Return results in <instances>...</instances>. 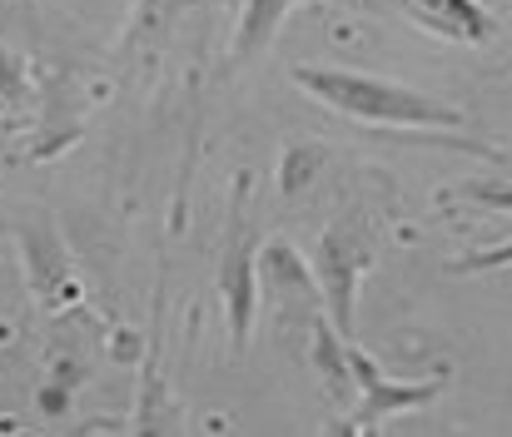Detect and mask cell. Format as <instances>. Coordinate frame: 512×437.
Here are the masks:
<instances>
[{
  "instance_id": "obj_1",
  "label": "cell",
  "mask_w": 512,
  "mask_h": 437,
  "mask_svg": "<svg viewBox=\"0 0 512 437\" xmlns=\"http://www.w3.org/2000/svg\"><path fill=\"white\" fill-rule=\"evenodd\" d=\"M294 85L324 105H334L339 115H353L363 125H438V130H458L463 125V110L413 90V85H398V80H378V75H358V70H334V65H294Z\"/></svg>"
},
{
  "instance_id": "obj_2",
  "label": "cell",
  "mask_w": 512,
  "mask_h": 437,
  "mask_svg": "<svg viewBox=\"0 0 512 437\" xmlns=\"http://www.w3.org/2000/svg\"><path fill=\"white\" fill-rule=\"evenodd\" d=\"M373 254H378V234L363 214L334 219L319 234L314 254H309V264L319 274V289H324V303H329V318H334V328L343 338H353V298H358V279L373 264Z\"/></svg>"
},
{
  "instance_id": "obj_3",
  "label": "cell",
  "mask_w": 512,
  "mask_h": 437,
  "mask_svg": "<svg viewBox=\"0 0 512 437\" xmlns=\"http://www.w3.org/2000/svg\"><path fill=\"white\" fill-rule=\"evenodd\" d=\"M348 373H353V383H358V413L339 423V433H373L388 413H408V408H423V403H433L438 393H443V373H433V378H418V383H393V378H383L378 373V363L348 338Z\"/></svg>"
},
{
  "instance_id": "obj_4",
  "label": "cell",
  "mask_w": 512,
  "mask_h": 437,
  "mask_svg": "<svg viewBox=\"0 0 512 437\" xmlns=\"http://www.w3.org/2000/svg\"><path fill=\"white\" fill-rule=\"evenodd\" d=\"M249 179H239V194H234V214H229V249H224V264H219V289H224V313H229V333H234V348L249 343V328H254V229H249Z\"/></svg>"
},
{
  "instance_id": "obj_5",
  "label": "cell",
  "mask_w": 512,
  "mask_h": 437,
  "mask_svg": "<svg viewBox=\"0 0 512 437\" xmlns=\"http://www.w3.org/2000/svg\"><path fill=\"white\" fill-rule=\"evenodd\" d=\"M408 15L418 25H428L433 35L443 40H458V45H483L493 35V15L483 0H403Z\"/></svg>"
},
{
  "instance_id": "obj_6",
  "label": "cell",
  "mask_w": 512,
  "mask_h": 437,
  "mask_svg": "<svg viewBox=\"0 0 512 437\" xmlns=\"http://www.w3.org/2000/svg\"><path fill=\"white\" fill-rule=\"evenodd\" d=\"M199 5V0H135V15L125 25V55H140V50H160L174 35V25L184 20V10Z\"/></svg>"
},
{
  "instance_id": "obj_7",
  "label": "cell",
  "mask_w": 512,
  "mask_h": 437,
  "mask_svg": "<svg viewBox=\"0 0 512 437\" xmlns=\"http://www.w3.org/2000/svg\"><path fill=\"white\" fill-rule=\"evenodd\" d=\"M289 5H294V0H249V5H244V15H239L234 60H249V55H259V50L274 40V30H279V20L289 15Z\"/></svg>"
},
{
  "instance_id": "obj_8",
  "label": "cell",
  "mask_w": 512,
  "mask_h": 437,
  "mask_svg": "<svg viewBox=\"0 0 512 437\" xmlns=\"http://www.w3.org/2000/svg\"><path fill=\"white\" fill-rule=\"evenodd\" d=\"M503 264H512V239L508 244H498V249H483V254L458 259L453 269H458V274H483V269H503Z\"/></svg>"
}]
</instances>
